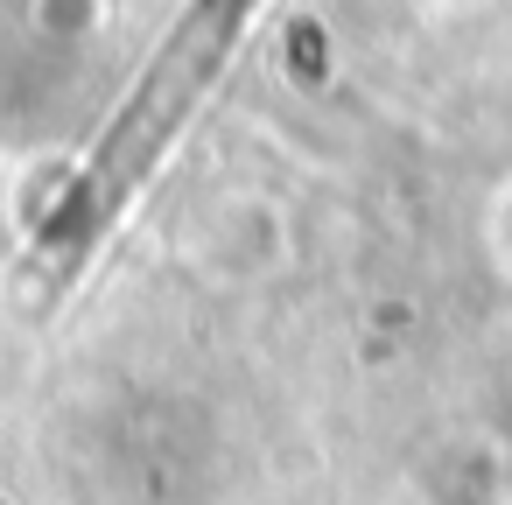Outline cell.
Masks as SVG:
<instances>
[{
  "mask_svg": "<svg viewBox=\"0 0 512 505\" xmlns=\"http://www.w3.org/2000/svg\"><path fill=\"white\" fill-rule=\"evenodd\" d=\"M267 15V0H190L169 22V36L155 43L141 85L127 92V106L113 113L106 141L92 148L78 190L64 197V211H50V246H78L99 239L155 176V162L183 141V127L197 120V106L211 99V85L225 78V64L239 57V43L253 36V22Z\"/></svg>",
  "mask_w": 512,
  "mask_h": 505,
  "instance_id": "1",
  "label": "cell"
}]
</instances>
